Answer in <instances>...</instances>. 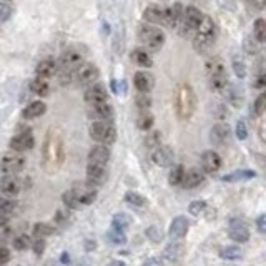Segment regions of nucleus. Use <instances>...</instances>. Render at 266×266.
I'll list each match as a JSON object with an SVG mask.
<instances>
[{
    "label": "nucleus",
    "mask_w": 266,
    "mask_h": 266,
    "mask_svg": "<svg viewBox=\"0 0 266 266\" xmlns=\"http://www.w3.org/2000/svg\"><path fill=\"white\" fill-rule=\"evenodd\" d=\"M151 160H153L155 165L158 166H170L173 163V160H175V153H173V150L170 146H158V148L153 150V153H151Z\"/></svg>",
    "instance_id": "dca6fc26"
},
{
    "label": "nucleus",
    "mask_w": 266,
    "mask_h": 266,
    "mask_svg": "<svg viewBox=\"0 0 266 266\" xmlns=\"http://www.w3.org/2000/svg\"><path fill=\"white\" fill-rule=\"evenodd\" d=\"M108 266H125V263L123 261H120V259H115V261H112Z\"/></svg>",
    "instance_id": "bf43d9fd"
},
{
    "label": "nucleus",
    "mask_w": 266,
    "mask_h": 266,
    "mask_svg": "<svg viewBox=\"0 0 266 266\" xmlns=\"http://www.w3.org/2000/svg\"><path fill=\"white\" fill-rule=\"evenodd\" d=\"M110 160V148L107 145H95L88 153V165H102L107 166Z\"/></svg>",
    "instance_id": "ddd939ff"
},
{
    "label": "nucleus",
    "mask_w": 266,
    "mask_h": 266,
    "mask_svg": "<svg viewBox=\"0 0 266 266\" xmlns=\"http://www.w3.org/2000/svg\"><path fill=\"white\" fill-rule=\"evenodd\" d=\"M253 37L258 43H266V19H256L254 20Z\"/></svg>",
    "instance_id": "c85d7f7f"
},
{
    "label": "nucleus",
    "mask_w": 266,
    "mask_h": 266,
    "mask_svg": "<svg viewBox=\"0 0 266 266\" xmlns=\"http://www.w3.org/2000/svg\"><path fill=\"white\" fill-rule=\"evenodd\" d=\"M188 228H190V223H188L187 216H176L170 225L168 236H170L171 240H180V238H183L188 233Z\"/></svg>",
    "instance_id": "a211bd4d"
},
{
    "label": "nucleus",
    "mask_w": 266,
    "mask_h": 266,
    "mask_svg": "<svg viewBox=\"0 0 266 266\" xmlns=\"http://www.w3.org/2000/svg\"><path fill=\"white\" fill-rule=\"evenodd\" d=\"M203 19V14H202V10L197 9V7H193V5H190V7L185 9V14H183V24L185 25H188L190 29L197 32V27L198 24L202 22Z\"/></svg>",
    "instance_id": "b1692460"
},
{
    "label": "nucleus",
    "mask_w": 266,
    "mask_h": 266,
    "mask_svg": "<svg viewBox=\"0 0 266 266\" xmlns=\"http://www.w3.org/2000/svg\"><path fill=\"white\" fill-rule=\"evenodd\" d=\"M146 235H148V238L151 241H155V243H158L160 240H161V233H160V230L156 226H151V228H148L146 230Z\"/></svg>",
    "instance_id": "09e8293b"
},
{
    "label": "nucleus",
    "mask_w": 266,
    "mask_h": 266,
    "mask_svg": "<svg viewBox=\"0 0 266 266\" xmlns=\"http://www.w3.org/2000/svg\"><path fill=\"white\" fill-rule=\"evenodd\" d=\"M143 19L150 25H166V9H161L158 5H150L145 9Z\"/></svg>",
    "instance_id": "4468645a"
},
{
    "label": "nucleus",
    "mask_w": 266,
    "mask_h": 266,
    "mask_svg": "<svg viewBox=\"0 0 266 266\" xmlns=\"http://www.w3.org/2000/svg\"><path fill=\"white\" fill-rule=\"evenodd\" d=\"M135 103H137V107L140 110H150V107H151L150 94H142V92H138V95L135 97Z\"/></svg>",
    "instance_id": "e433bc0d"
},
{
    "label": "nucleus",
    "mask_w": 266,
    "mask_h": 266,
    "mask_svg": "<svg viewBox=\"0 0 266 266\" xmlns=\"http://www.w3.org/2000/svg\"><path fill=\"white\" fill-rule=\"evenodd\" d=\"M253 4L256 5L258 9H263V7H264V4H266V0H253Z\"/></svg>",
    "instance_id": "4d7b16f0"
},
{
    "label": "nucleus",
    "mask_w": 266,
    "mask_h": 266,
    "mask_svg": "<svg viewBox=\"0 0 266 266\" xmlns=\"http://www.w3.org/2000/svg\"><path fill=\"white\" fill-rule=\"evenodd\" d=\"M125 202L130 203V205H133V206H143L146 203L142 195L135 193V192H127V195H125Z\"/></svg>",
    "instance_id": "ea45409f"
},
{
    "label": "nucleus",
    "mask_w": 266,
    "mask_h": 266,
    "mask_svg": "<svg viewBox=\"0 0 266 266\" xmlns=\"http://www.w3.org/2000/svg\"><path fill=\"white\" fill-rule=\"evenodd\" d=\"M130 58H132V62L135 65H138V67H142V68H150L151 65H153V60H151L150 53L143 50V48H135V50H132Z\"/></svg>",
    "instance_id": "a878e982"
},
{
    "label": "nucleus",
    "mask_w": 266,
    "mask_h": 266,
    "mask_svg": "<svg viewBox=\"0 0 266 266\" xmlns=\"http://www.w3.org/2000/svg\"><path fill=\"white\" fill-rule=\"evenodd\" d=\"M22 190V182L19 178H15L12 175H5L0 178V193H4L5 197L14 198L15 195H19Z\"/></svg>",
    "instance_id": "2eb2a0df"
},
{
    "label": "nucleus",
    "mask_w": 266,
    "mask_h": 266,
    "mask_svg": "<svg viewBox=\"0 0 266 266\" xmlns=\"http://www.w3.org/2000/svg\"><path fill=\"white\" fill-rule=\"evenodd\" d=\"M88 117L94 122H112L113 120V108L110 103H95L88 107Z\"/></svg>",
    "instance_id": "1a4fd4ad"
},
{
    "label": "nucleus",
    "mask_w": 266,
    "mask_h": 266,
    "mask_svg": "<svg viewBox=\"0 0 266 266\" xmlns=\"http://www.w3.org/2000/svg\"><path fill=\"white\" fill-rule=\"evenodd\" d=\"M90 137L100 145H112L117 140V128L112 122H94L90 125Z\"/></svg>",
    "instance_id": "423d86ee"
},
{
    "label": "nucleus",
    "mask_w": 266,
    "mask_h": 266,
    "mask_svg": "<svg viewBox=\"0 0 266 266\" xmlns=\"http://www.w3.org/2000/svg\"><path fill=\"white\" fill-rule=\"evenodd\" d=\"M146 146H148V148H158V145H160V133L158 132H155V133H150L148 137H146Z\"/></svg>",
    "instance_id": "de8ad7c7"
},
{
    "label": "nucleus",
    "mask_w": 266,
    "mask_h": 266,
    "mask_svg": "<svg viewBox=\"0 0 266 266\" xmlns=\"http://www.w3.org/2000/svg\"><path fill=\"white\" fill-rule=\"evenodd\" d=\"M143 266H163V263H161L160 258H148L143 263Z\"/></svg>",
    "instance_id": "6e6d98bb"
},
{
    "label": "nucleus",
    "mask_w": 266,
    "mask_h": 266,
    "mask_svg": "<svg viewBox=\"0 0 266 266\" xmlns=\"http://www.w3.org/2000/svg\"><path fill=\"white\" fill-rule=\"evenodd\" d=\"M30 90L39 97H47L48 92H50V83H48L47 78L37 77L30 82Z\"/></svg>",
    "instance_id": "cd10ccee"
},
{
    "label": "nucleus",
    "mask_w": 266,
    "mask_h": 266,
    "mask_svg": "<svg viewBox=\"0 0 266 266\" xmlns=\"http://www.w3.org/2000/svg\"><path fill=\"white\" fill-rule=\"evenodd\" d=\"M153 122H155V118L148 110H140V115L137 118V127L140 130H150L153 127Z\"/></svg>",
    "instance_id": "2f4dec72"
},
{
    "label": "nucleus",
    "mask_w": 266,
    "mask_h": 266,
    "mask_svg": "<svg viewBox=\"0 0 266 266\" xmlns=\"http://www.w3.org/2000/svg\"><path fill=\"white\" fill-rule=\"evenodd\" d=\"M256 173L251 170H238L235 173H230V175L223 176V182H243V180H249V178H254Z\"/></svg>",
    "instance_id": "7c9ffc66"
},
{
    "label": "nucleus",
    "mask_w": 266,
    "mask_h": 266,
    "mask_svg": "<svg viewBox=\"0 0 266 266\" xmlns=\"http://www.w3.org/2000/svg\"><path fill=\"white\" fill-rule=\"evenodd\" d=\"M235 135H236L238 140H246L248 138V127H246V123L243 122V120H240V122L236 123Z\"/></svg>",
    "instance_id": "c03bdc74"
},
{
    "label": "nucleus",
    "mask_w": 266,
    "mask_h": 266,
    "mask_svg": "<svg viewBox=\"0 0 266 266\" xmlns=\"http://www.w3.org/2000/svg\"><path fill=\"white\" fill-rule=\"evenodd\" d=\"M32 246H34V251H35L37 254H42L43 249H45V241H43V238H37Z\"/></svg>",
    "instance_id": "8fccbe9b"
},
{
    "label": "nucleus",
    "mask_w": 266,
    "mask_h": 266,
    "mask_svg": "<svg viewBox=\"0 0 266 266\" xmlns=\"http://www.w3.org/2000/svg\"><path fill=\"white\" fill-rule=\"evenodd\" d=\"M17 208V202L10 197H5L4 193H0V213H12Z\"/></svg>",
    "instance_id": "f704fd0d"
},
{
    "label": "nucleus",
    "mask_w": 266,
    "mask_h": 266,
    "mask_svg": "<svg viewBox=\"0 0 266 266\" xmlns=\"http://www.w3.org/2000/svg\"><path fill=\"white\" fill-rule=\"evenodd\" d=\"M202 168L208 173H215L221 168V158L216 151H205L202 155Z\"/></svg>",
    "instance_id": "412c9836"
},
{
    "label": "nucleus",
    "mask_w": 266,
    "mask_h": 266,
    "mask_svg": "<svg viewBox=\"0 0 266 266\" xmlns=\"http://www.w3.org/2000/svg\"><path fill=\"white\" fill-rule=\"evenodd\" d=\"M205 182V173L200 170V168H190V170L185 173V180H183V187L192 190V188H197L200 187Z\"/></svg>",
    "instance_id": "4be33fe9"
},
{
    "label": "nucleus",
    "mask_w": 266,
    "mask_h": 266,
    "mask_svg": "<svg viewBox=\"0 0 266 266\" xmlns=\"http://www.w3.org/2000/svg\"><path fill=\"white\" fill-rule=\"evenodd\" d=\"M99 75H100L99 67L90 62H83L77 70H75V80H77L80 85H85V86L97 83Z\"/></svg>",
    "instance_id": "0eeeda50"
},
{
    "label": "nucleus",
    "mask_w": 266,
    "mask_h": 266,
    "mask_svg": "<svg viewBox=\"0 0 266 266\" xmlns=\"http://www.w3.org/2000/svg\"><path fill=\"white\" fill-rule=\"evenodd\" d=\"M132 223V218L127 213H117L112 220V228H117V230L125 231Z\"/></svg>",
    "instance_id": "473e14b6"
},
{
    "label": "nucleus",
    "mask_w": 266,
    "mask_h": 266,
    "mask_svg": "<svg viewBox=\"0 0 266 266\" xmlns=\"http://www.w3.org/2000/svg\"><path fill=\"white\" fill-rule=\"evenodd\" d=\"M53 226H50L48 223H37L34 226V236L37 238H45V236H50L53 235Z\"/></svg>",
    "instance_id": "c9c22d12"
},
{
    "label": "nucleus",
    "mask_w": 266,
    "mask_h": 266,
    "mask_svg": "<svg viewBox=\"0 0 266 266\" xmlns=\"http://www.w3.org/2000/svg\"><path fill=\"white\" fill-rule=\"evenodd\" d=\"M10 259V251L7 248H4V246H0V266L5 264Z\"/></svg>",
    "instance_id": "603ef678"
},
{
    "label": "nucleus",
    "mask_w": 266,
    "mask_h": 266,
    "mask_svg": "<svg viewBox=\"0 0 266 266\" xmlns=\"http://www.w3.org/2000/svg\"><path fill=\"white\" fill-rule=\"evenodd\" d=\"M65 161V145L62 135L52 128L47 133L45 142L42 146V165L45 166L47 171H58Z\"/></svg>",
    "instance_id": "f257e3e1"
},
{
    "label": "nucleus",
    "mask_w": 266,
    "mask_h": 266,
    "mask_svg": "<svg viewBox=\"0 0 266 266\" xmlns=\"http://www.w3.org/2000/svg\"><path fill=\"white\" fill-rule=\"evenodd\" d=\"M206 72L210 75V85L211 88L216 92H225L228 88V77H226V70L225 63L216 57H211L205 63Z\"/></svg>",
    "instance_id": "20e7f679"
},
{
    "label": "nucleus",
    "mask_w": 266,
    "mask_h": 266,
    "mask_svg": "<svg viewBox=\"0 0 266 266\" xmlns=\"http://www.w3.org/2000/svg\"><path fill=\"white\" fill-rule=\"evenodd\" d=\"M256 228L259 233H266V215H261L256 220Z\"/></svg>",
    "instance_id": "864d4df0"
},
{
    "label": "nucleus",
    "mask_w": 266,
    "mask_h": 266,
    "mask_svg": "<svg viewBox=\"0 0 266 266\" xmlns=\"http://www.w3.org/2000/svg\"><path fill=\"white\" fill-rule=\"evenodd\" d=\"M208 208V205H206L205 202H202V200H197V202H192L188 206V211L192 213L193 216H200L205 213V210Z\"/></svg>",
    "instance_id": "58836bf2"
},
{
    "label": "nucleus",
    "mask_w": 266,
    "mask_h": 266,
    "mask_svg": "<svg viewBox=\"0 0 266 266\" xmlns=\"http://www.w3.org/2000/svg\"><path fill=\"white\" fill-rule=\"evenodd\" d=\"M233 70H235V73H236L240 78H243V77H245V75H246L245 62H243L240 57H235V58H233Z\"/></svg>",
    "instance_id": "37998d69"
},
{
    "label": "nucleus",
    "mask_w": 266,
    "mask_h": 266,
    "mask_svg": "<svg viewBox=\"0 0 266 266\" xmlns=\"http://www.w3.org/2000/svg\"><path fill=\"white\" fill-rule=\"evenodd\" d=\"M14 246L17 248V249H20V251H22V249H27V248L30 246V238L27 236V235H19L14 240Z\"/></svg>",
    "instance_id": "a18cd8bd"
},
{
    "label": "nucleus",
    "mask_w": 266,
    "mask_h": 266,
    "mask_svg": "<svg viewBox=\"0 0 266 266\" xmlns=\"http://www.w3.org/2000/svg\"><path fill=\"white\" fill-rule=\"evenodd\" d=\"M254 86H256V88H266V72L261 73L256 80H254Z\"/></svg>",
    "instance_id": "5fc2aeb1"
},
{
    "label": "nucleus",
    "mask_w": 266,
    "mask_h": 266,
    "mask_svg": "<svg viewBox=\"0 0 266 266\" xmlns=\"http://www.w3.org/2000/svg\"><path fill=\"white\" fill-rule=\"evenodd\" d=\"M180 254H182V245L180 243H171V245H168L166 249H165V256L168 259H171V261H176Z\"/></svg>",
    "instance_id": "4c0bfd02"
},
{
    "label": "nucleus",
    "mask_w": 266,
    "mask_h": 266,
    "mask_svg": "<svg viewBox=\"0 0 266 266\" xmlns=\"http://www.w3.org/2000/svg\"><path fill=\"white\" fill-rule=\"evenodd\" d=\"M197 108V95L188 83H180L175 90V110L178 118L188 120Z\"/></svg>",
    "instance_id": "7ed1b4c3"
},
{
    "label": "nucleus",
    "mask_w": 266,
    "mask_h": 266,
    "mask_svg": "<svg viewBox=\"0 0 266 266\" xmlns=\"http://www.w3.org/2000/svg\"><path fill=\"white\" fill-rule=\"evenodd\" d=\"M108 100V92L105 88V85L102 83H94L90 86H86L85 90V102L88 105H95V103H105Z\"/></svg>",
    "instance_id": "9b49d317"
},
{
    "label": "nucleus",
    "mask_w": 266,
    "mask_h": 266,
    "mask_svg": "<svg viewBox=\"0 0 266 266\" xmlns=\"http://www.w3.org/2000/svg\"><path fill=\"white\" fill-rule=\"evenodd\" d=\"M10 15H12V7H10V4L0 0V20H7Z\"/></svg>",
    "instance_id": "49530a36"
},
{
    "label": "nucleus",
    "mask_w": 266,
    "mask_h": 266,
    "mask_svg": "<svg viewBox=\"0 0 266 266\" xmlns=\"http://www.w3.org/2000/svg\"><path fill=\"white\" fill-rule=\"evenodd\" d=\"M47 110V105L43 103L42 100H35V102H30L29 105L24 108V112H22V115L27 120H34V118H39L42 117L43 113Z\"/></svg>",
    "instance_id": "393cba45"
},
{
    "label": "nucleus",
    "mask_w": 266,
    "mask_h": 266,
    "mask_svg": "<svg viewBox=\"0 0 266 266\" xmlns=\"http://www.w3.org/2000/svg\"><path fill=\"white\" fill-rule=\"evenodd\" d=\"M138 39L143 43L145 48H148L151 52H156L163 47L165 43V35L160 29H156L155 25L145 24L138 29Z\"/></svg>",
    "instance_id": "39448f33"
},
{
    "label": "nucleus",
    "mask_w": 266,
    "mask_h": 266,
    "mask_svg": "<svg viewBox=\"0 0 266 266\" xmlns=\"http://www.w3.org/2000/svg\"><path fill=\"white\" fill-rule=\"evenodd\" d=\"M25 166V158L22 155H19L17 151L9 153L0 158V171H4L5 175H14L24 170Z\"/></svg>",
    "instance_id": "6e6552de"
},
{
    "label": "nucleus",
    "mask_w": 266,
    "mask_h": 266,
    "mask_svg": "<svg viewBox=\"0 0 266 266\" xmlns=\"http://www.w3.org/2000/svg\"><path fill=\"white\" fill-rule=\"evenodd\" d=\"M97 200V187L90 183H77L63 193V203L67 208L80 210Z\"/></svg>",
    "instance_id": "f03ea898"
},
{
    "label": "nucleus",
    "mask_w": 266,
    "mask_h": 266,
    "mask_svg": "<svg viewBox=\"0 0 266 266\" xmlns=\"http://www.w3.org/2000/svg\"><path fill=\"white\" fill-rule=\"evenodd\" d=\"M254 113H256V115L266 113V92H263V94L254 100Z\"/></svg>",
    "instance_id": "79ce46f5"
},
{
    "label": "nucleus",
    "mask_w": 266,
    "mask_h": 266,
    "mask_svg": "<svg viewBox=\"0 0 266 266\" xmlns=\"http://www.w3.org/2000/svg\"><path fill=\"white\" fill-rule=\"evenodd\" d=\"M228 235L233 241L236 243H246L249 240V230L245 221L241 220H233L230 226H228Z\"/></svg>",
    "instance_id": "f8f14e48"
},
{
    "label": "nucleus",
    "mask_w": 266,
    "mask_h": 266,
    "mask_svg": "<svg viewBox=\"0 0 266 266\" xmlns=\"http://www.w3.org/2000/svg\"><path fill=\"white\" fill-rule=\"evenodd\" d=\"M264 7H266V4H264Z\"/></svg>",
    "instance_id": "052dcab7"
},
{
    "label": "nucleus",
    "mask_w": 266,
    "mask_h": 266,
    "mask_svg": "<svg viewBox=\"0 0 266 266\" xmlns=\"http://www.w3.org/2000/svg\"><path fill=\"white\" fill-rule=\"evenodd\" d=\"M107 180V166L102 165H88L86 166V183L99 187Z\"/></svg>",
    "instance_id": "6ab92c4d"
},
{
    "label": "nucleus",
    "mask_w": 266,
    "mask_h": 266,
    "mask_svg": "<svg viewBox=\"0 0 266 266\" xmlns=\"http://www.w3.org/2000/svg\"><path fill=\"white\" fill-rule=\"evenodd\" d=\"M230 137H231V128H230V125L225 122H218L210 132V138L215 145H221V143L228 142Z\"/></svg>",
    "instance_id": "aec40b11"
},
{
    "label": "nucleus",
    "mask_w": 266,
    "mask_h": 266,
    "mask_svg": "<svg viewBox=\"0 0 266 266\" xmlns=\"http://www.w3.org/2000/svg\"><path fill=\"white\" fill-rule=\"evenodd\" d=\"M57 70H58V65H57L55 60H53V58H43V60L37 65L35 72H37V77L48 80V78L53 77V75L57 73Z\"/></svg>",
    "instance_id": "5701e85b"
},
{
    "label": "nucleus",
    "mask_w": 266,
    "mask_h": 266,
    "mask_svg": "<svg viewBox=\"0 0 266 266\" xmlns=\"http://www.w3.org/2000/svg\"><path fill=\"white\" fill-rule=\"evenodd\" d=\"M220 256L225 258V259H240L243 256V251L240 246H225L223 249L220 251Z\"/></svg>",
    "instance_id": "72a5a7b5"
},
{
    "label": "nucleus",
    "mask_w": 266,
    "mask_h": 266,
    "mask_svg": "<svg viewBox=\"0 0 266 266\" xmlns=\"http://www.w3.org/2000/svg\"><path fill=\"white\" fill-rule=\"evenodd\" d=\"M34 135H32L30 130H25V132L17 133L15 137L10 140V150L17 151V153H22V151H27L34 146Z\"/></svg>",
    "instance_id": "9d476101"
},
{
    "label": "nucleus",
    "mask_w": 266,
    "mask_h": 266,
    "mask_svg": "<svg viewBox=\"0 0 266 266\" xmlns=\"http://www.w3.org/2000/svg\"><path fill=\"white\" fill-rule=\"evenodd\" d=\"M108 240H110L112 243H117V245H123V243L127 241V236H125V233L122 230L112 228V230L108 231Z\"/></svg>",
    "instance_id": "a19ab883"
},
{
    "label": "nucleus",
    "mask_w": 266,
    "mask_h": 266,
    "mask_svg": "<svg viewBox=\"0 0 266 266\" xmlns=\"http://www.w3.org/2000/svg\"><path fill=\"white\" fill-rule=\"evenodd\" d=\"M197 34L200 35H210V37H216V25L211 17L208 15H203L202 22L197 27Z\"/></svg>",
    "instance_id": "bb28decb"
},
{
    "label": "nucleus",
    "mask_w": 266,
    "mask_h": 266,
    "mask_svg": "<svg viewBox=\"0 0 266 266\" xmlns=\"http://www.w3.org/2000/svg\"><path fill=\"white\" fill-rule=\"evenodd\" d=\"M185 166L183 165H175L170 170V175H168V182H170V185H173V187H176V185H182L183 180H185Z\"/></svg>",
    "instance_id": "c756f323"
},
{
    "label": "nucleus",
    "mask_w": 266,
    "mask_h": 266,
    "mask_svg": "<svg viewBox=\"0 0 266 266\" xmlns=\"http://www.w3.org/2000/svg\"><path fill=\"white\" fill-rule=\"evenodd\" d=\"M5 225H7V218L4 216V213H0V228H4Z\"/></svg>",
    "instance_id": "13d9d810"
},
{
    "label": "nucleus",
    "mask_w": 266,
    "mask_h": 266,
    "mask_svg": "<svg viewBox=\"0 0 266 266\" xmlns=\"http://www.w3.org/2000/svg\"><path fill=\"white\" fill-rule=\"evenodd\" d=\"M133 83H135V88L138 92H142V94H150L151 88L155 86V77L151 75L150 72H137L133 77Z\"/></svg>",
    "instance_id": "f3484780"
},
{
    "label": "nucleus",
    "mask_w": 266,
    "mask_h": 266,
    "mask_svg": "<svg viewBox=\"0 0 266 266\" xmlns=\"http://www.w3.org/2000/svg\"><path fill=\"white\" fill-rule=\"evenodd\" d=\"M245 50L249 53H256L258 52V45L253 42V39H245Z\"/></svg>",
    "instance_id": "3c124183"
}]
</instances>
